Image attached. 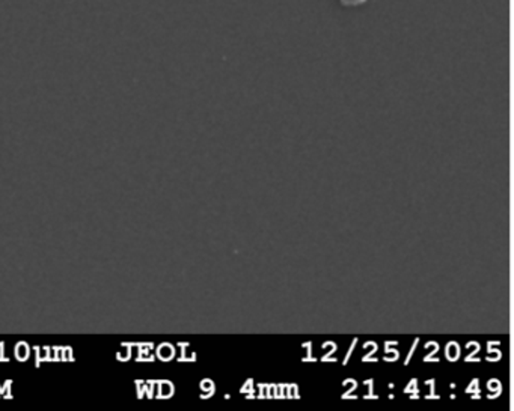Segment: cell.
<instances>
[{
	"label": "cell",
	"instance_id": "obj_1",
	"mask_svg": "<svg viewBox=\"0 0 514 411\" xmlns=\"http://www.w3.org/2000/svg\"><path fill=\"white\" fill-rule=\"evenodd\" d=\"M342 6H361L367 4V0H340Z\"/></svg>",
	"mask_w": 514,
	"mask_h": 411
}]
</instances>
